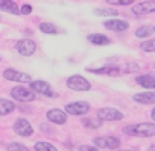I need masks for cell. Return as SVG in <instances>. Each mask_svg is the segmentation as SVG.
<instances>
[{"instance_id": "cell-1", "label": "cell", "mask_w": 155, "mask_h": 151, "mask_svg": "<svg viewBox=\"0 0 155 151\" xmlns=\"http://www.w3.org/2000/svg\"><path fill=\"white\" fill-rule=\"evenodd\" d=\"M140 67L136 62H128L125 65H104L101 68H87L92 74H101V76H120V74H131L137 73Z\"/></svg>"}, {"instance_id": "cell-2", "label": "cell", "mask_w": 155, "mask_h": 151, "mask_svg": "<svg viewBox=\"0 0 155 151\" xmlns=\"http://www.w3.org/2000/svg\"><path fill=\"white\" fill-rule=\"evenodd\" d=\"M124 132L130 136H137V138H152L155 136V124L151 122H142L136 125H127Z\"/></svg>"}, {"instance_id": "cell-3", "label": "cell", "mask_w": 155, "mask_h": 151, "mask_svg": "<svg viewBox=\"0 0 155 151\" xmlns=\"http://www.w3.org/2000/svg\"><path fill=\"white\" fill-rule=\"evenodd\" d=\"M66 86L69 89H72V91L84 92V91H89L91 89V82L87 79H84L83 76H80V74H74V76H71L66 80Z\"/></svg>"}, {"instance_id": "cell-4", "label": "cell", "mask_w": 155, "mask_h": 151, "mask_svg": "<svg viewBox=\"0 0 155 151\" xmlns=\"http://www.w3.org/2000/svg\"><path fill=\"white\" fill-rule=\"evenodd\" d=\"M11 95H12L14 100L24 101V103L33 101L36 98V94L32 89H27L26 86H15V88H12L11 89Z\"/></svg>"}, {"instance_id": "cell-5", "label": "cell", "mask_w": 155, "mask_h": 151, "mask_svg": "<svg viewBox=\"0 0 155 151\" xmlns=\"http://www.w3.org/2000/svg\"><path fill=\"white\" fill-rule=\"evenodd\" d=\"M97 118L101 121H119L124 118V113L114 107H101L97 112Z\"/></svg>"}, {"instance_id": "cell-6", "label": "cell", "mask_w": 155, "mask_h": 151, "mask_svg": "<svg viewBox=\"0 0 155 151\" xmlns=\"http://www.w3.org/2000/svg\"><path fill=\"white\" fill-rule=\"evenodd\" d=\"M3 77L6 80H11V82H18V83H32V77L26 73H21V71H17L14 68H8L3 71Z\"/></svg>"}, {"instance_id": "cell-7", "label": "cell", "mask_w": 155, "mask_h": 151, "mask_svg": "<svg viewBox=\"0 0 155 151\" xmlns=\"http://www.w3.org/2000/svg\"><path fill=\"white\" fill-rule=\"evenodd\" d=\"M95 147L98 148H110V150H117L120 147V141L114 136H103V138H95L94 139Z\"/></svg>"}, {"instance_id": "cell-8", "label": "cell", "mask_w": 155, "mask_h": 151, "mask_svg": "<svg viewBox=\"0 0 155 151\" xmlns=\"http://www.w3.org/2000/svg\"><path fill=\"white\" fill-rule=\"evenodd\" d=\"M89 109H91V104L87 101H75L65 106V112L69 115H84L89 112Z\"/></svg>"}, {"instance_id": "cell-9", "label": "cell", "mask_w": 155, "mask_h": 151, "mask_svg": "<svg viewBox=\"0 0 155 151\" xmlns=\"http://www.w3.org/2000/svg\"><path fill=\"white\" fill-rule=\"evenodd\" d=\"M17 51L23 56H32L35 51H36V43L32 41V39H20L15 46Z\"/></svg>"}, {"instance_id": "cell-10", "label": "cell", "mask_w": 155, "mask_h": 151, "mask_svg": "<svg viewBox=\"0 0 155 151\" xmlns=\"http://www.w3.org/2000/svg\"><path fill=\"white\" fill-rule=\"evenodd\" d=\"M14 132L20 136H30L33 133V127L26 118H20L14 124Z\"/></svg>"}, {"instance_id": "cell-11", "label": "cell", "mask_w": 155, "mask_h": 151, "mask_svg": "<svg viewBox=\"0 0 155 151\" xmlns=\"http://www.w3.org/2000/svg\"><path fill=\"white\" fill-rule=\"evenodd\" d=\"M133 14L134 15H146V14H152L155 12V0H146L142 3H137L136 6H133Z\"/></svg>"}, {"instance_id": "cell-12", "label": "cell", "mask_w": 155, "mask_h": 151, "mask_svg": "<svg viewBox=\"0 0 155 151\" xmlns=\"http://www.w3.org/2000/svg\"><path fill=\"white\" fill-rule=\"evenodd\" d=\"M30 89L36 94H42V95H47V97H50L53 95L51 92V86H50V83H47L45 80H33L32 83H30Z\"/></svg>"}, {"instance_id": "cell-13", "label": "cell", "mask_w": 155, "mask_h": 151, "mask_svg": "<svg viewBox=\"0 0 155 151\" xmlns=\"http://www.w3.org/2000/svg\"><path fill=\"white\" fill-rule=\"evenodd\" d=\"M104 27L108 29V30H113V32H124L130 27L128 21L125 20H117V18H113V20H107L104 21Z\"/></svg>"}, {"instance_id": "cell-14", "label": "cell", "mask_w": 155, "mask_h": 151, "mask_svg": "<svg viewBox=\"0 0 155 151\" xmlns=\"http://www.w3.org/2000/svg\"><path fill=\"white\" fill-rule=\"evenodd\" d=\"M47 119L54 124H65L66 122V112L60 109H51L47 112Z\"/></svg>"}, {"instance_id": "cell-15", "label": "cell", "mask_w": 155, "mask_h": 151, "mask_svg": "<svg viewBox=\"0 0 155 151\" xmlns=\"http://www.w3.org/2000/svg\"><path fill=\"white\" fill-rule=\"evenodd\" d=\"M133 100L140 104H154L155 103V91H148V92H140L134 94Z\"/></svg>"}, {"instance_id": "cell-16", "label": "cell", "mask_w": 155, "mask_h": 151, "mask_svg": "<svg viewBox=\"0 0 155 151\" xmlns=\"http://www.w3.org/2000/svg\"><path fill=\"white\" fill-rule=\"evenodd\" d=\"M136 82H137V85H140L146 89H155V74H152V73L139 76L136 79Z\"/></svg>"}, {"instance_id": "cell-17", "label": "cell", "mask_w": 155, "mask_h": 151, "mask_svg": "<svg viewBox=\"0 0 155 151\" xmlns=\"http://www.w3.org/2000/svg\"><path fill=\"white\" fill-rule=\"evenodd\" d=\"M0 11L8 12V14H14V15L21 14V9H18V6L12 0H0Z\"/></svg>"}, {"instance_id": "cell-18", "label": "cell", "mask_w": 155, "mask_h": 151, "mask_svg": "<svg viewBox=\"0 0 155 151\" xmlns=\"http://www.w3.org/2000/svg\"><path fill=\"white\" fill-rule=\"evenodd\" d=\"M87 41L95 44V46H108L111 43L110 38L103 33H91V35H87Z\"/></svg>"}, {"instance_id": "cell-19", "label": "cell", "mask_w": 155, "mask_h": 151, "mask_svg": "<svg viewBox=\"0 0 155 151\" xmlns=\"http://www.w3.org/2000/svg\"><path fill=\"white\" fill-rule=\"evenodd\" d=\"M154 33H155V26H152V24L142 26V27H139L136 30V36L137 38H148V36H151Z\"/></svg>"}, {"instance_id": "cell-20", "label": "cell", "mask_w": 155, "mask_h": 151, "mask_svg": "<svg viewBox=\"0 0 155 151\" xmlns=\"http://www.w3.org/2000/svg\"><path fill=\"white\" fill-rule=\"evenodd\" d=\"M94 14L98 17H117L119 11L113 9V8H97V9H94Z\"/></svg>"}, {"instance_id": "cell-21", "label": "cell", "mask_w": 155, "mask_h": 151, "mask_svg": "<svg viewBox=\"0 0 155 151\" xmlns=\"http://www.w3.org/2000/svg\"><path fill=\"white\" fill-rule=\"evenodd\" d=\"M39 30L42 33H47V35H57V33H60V29L57 26L51 24V23H41L39 24Z\"/></svg>"}, {"instance_id": "cell-22", "label": "cell", "mask_w": 155, "mask_h": 151, "mask_svg": "<svg viewBox=\"0 0 155 151\" xmlns=\"http://www.w3.org/2000/svg\"><path fill=\"white\" fill-rule=\"evenodd\" d=\"M15 109V104L12 101L6 100V98H0V115H8Z\"/></svg>"}, {"instance_id": "cell-23", "label": "cell", "mask_w": 155, "mask_h": 151, "mask_svg": "<svg viewBox=\"0 0 155 151\" xmlns=\"http://www.w3.org/2000/svg\"><path fill=\"white\" fill-rule=\"evenodd\" d=\"M35 150L36 151H57V148L48 144V142H36L35 144Z\"/></svg>"}, {"instance_id": "cell-24", "label": "cell", "mask_w": 155, "mask_h": 151, "mask_svg": "<svg viewBox=\"0 0 155 151\" xmlns=\"http://www.w3.org/2000/svg\"><path fill=\"white\" fill-rule=\"evenodd\" d=\"M81 122H83V125H86V127H89V129H98V127L101 125V119H98V118H95V119L86 118V119H83Z\"/></svg>"}, {"instance_id": "cell-25", "label": "cell", "mask_w": 155, "mask_h": 151, "mask_svg": "<svg viewBox=\"0 0 155 151\" xmlns=\"http://www.w3.org/2000/svg\"><path fill=\"white\" fill-rule=\"evenodd\" d=\"M140 49L143 51H155V39H148L140 44Z\"/></svg>"}, {"instance_id": "cell-26", "label": "cell", "mask_w": 155, "mask_h": 151, "mask_svg": "<svg viewBox=\"0 0 155 151\" xmlns=\"http://www.w3.org/2000/svg\"><path fill=\"white\" fill-rule=\"evenodd\" d=\"M108 5H116V6H127V5H133L134 0H105Z\"/></svg>"}, {"instance_id": "cell-27", "label": "cell", "mask_w": 155, "mask_h": 151, "mask_svg": "<svg viewBox=\"0 0 155 151\" xmlns=\"http://www.w3.org/2000/svg\"><path fill=\"white\" fill-rule=\"evenodd\" d=\"M8 151H29L27 147H24V145H21V144H11L9 147H8Z\"/></svg>"}, {"instance_id": "cell-28", "label": "cell", "mask_w": 155, "mask_h": 151, "mask_svg": "<svg viewBox=\"0 0 155 151\" xmlns=\"http://www.w3.org/2000/svg\"><path fill=\"white\" fill-rule=\"evenodd\" d=\"M30 12H32V6L30 5H23L21 6V14L23 15H29Z\"/></svg>"}, {"instance_id": "cell-29", "label": "cell", "mask_w": 155, "mask_h": 151, "mask_svg": "<svg viewBox=\"0 0 155 151\" xmlns=\"http://www.w3.org/2000/svg\"><path fill=\"white\" fill-rule=\"evenodd\" d=\"M80 151H98L97 147H92V145H81Z\"/></svg>"}, {"instance_id": "cell-30", "label": "cell", "mask_w": 155, "mask_h": 151, "mask_svg": "<svg viewBox=\"0 0 155 151\" xmlns=\"http://www.w3.org/2000/svg\"><path fill=\"white\" fill-rule=\"evenodd\" d=\"M151 116H152V119L155 121V107L152 109V112H151Z\"/></svg>"}, {"instance_id": "cell-31", "label": "cell", "mask_w": 155, "mask_h": 151, "mask_svg": "<svg viewBox=\"0 0 155 151\" xmlns=\"http://www.w3.org/2000/svg\"><path fill=\"white\" fill-rule=\"evenodd\" d=\"M124 151H130V150H124Z\"/></svg>"}, {"instance_id": "cell-32", "label": "cell", "mask_w": 155, "mask_h": 151, "mask_svg": "<svg viewBox=\"0 0 155 151\" xmlns=\"http://www.w3.org/2000/svg\"><path fill=\"white\" fill-rule=\"evenodd\" d=\"M0 60H2V57H0Z\"/></svg>"}]
</instances>
